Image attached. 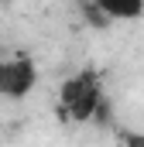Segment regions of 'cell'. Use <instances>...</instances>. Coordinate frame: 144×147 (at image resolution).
<instances>
[{
  "instance_id": "5b68a950",
  "label": "cell",
  "mask_w": 144,
  "mask_h": 147,
  "mask_svg": "<svg viewBox=\"0 0 144 147\" xmlns=\"http://www.w3.org/2000/svg\"><path fill=\"white\" fill-rule=\"evenodd\" d=\"M0 69H3V58H0Z\"/></svg>"
},
{
  "instance_id": "3957f363",
  "label": "cell",
  "mask_w": 144,
  "mask_h": 147,
  "mask_svg": "<svg viewBox=\"0 0 144 147\" xmlns=\"http://www.w3.org/2000/svg\"><path fill=\"white\" fill-rule=\"evenodd\" d=\"M107 21H137L144 14V0H93Z\"/></svg>"
},
{
  "instance_id": "8992f818",
  "label": "cell",
  "mask_w": 144,
  "mask_h": 147,
  "mask_svg": "<svg viewBox=\"0 0 144 147\" xmlns=\"http://www.w3.org/2000/svg\"><path fill=\"white\" fill-rule=\"evenodd\" d=\"M3 3H7V0H3Z\"/></svg>"
},
{
  "instance_id": "7a4b0ae2",
  "label": "cell",
  "mask_w": 144,
  "mask_h": 147,
  "mask_svg": "<svg viewBox=\"0 0 144 147\" xmlns=\"http://www.w3.org/2000/svg\"><path fill=\"white\" fill-rule=\"evenodd\" d=\"M38 82V69L35 58L28 55H17V58H7L3 69H0V96L3 99H24Z\"/></svg>"
},
{
  "instance_id": "277c9868",
  "label": "cell",
  "mask_w": 144,
  "mask_h": 147,
  "mask_svg": "<svg viewBox=\"0 0 144 147\" xmlns=\"http://www.w3.org/2000/svg\"><path fill=\"white\" fill-rule=\"evenodd\" d=\"M120 147H144V134L124 130V134H120Z\"/></svg>"
},
{
  "instance_id": "6da1fadb",
  "label": "cell",
  "mask_w": 144,
  "mask_h": 147,
  "mask_svg": "<svg viewBox=\"0 0 144 147\" xmlns=\"http://www.w3.org/2000/svg\"><path fill=\"white\" fill-rule=\"evenodd\" d=\"M103 103H107V96H103V75L96 69H79L58 89V116L72 120V123H89Z\"/></svg>"
}]
</instances>
